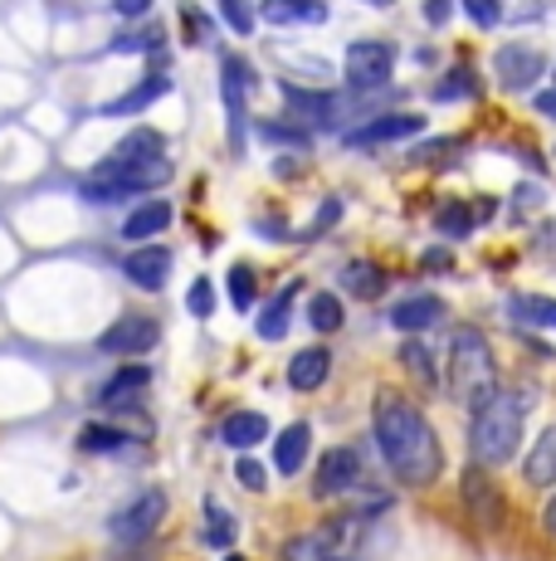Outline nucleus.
Segmentation results:
<instances>
[{"label": "nucleus", "instance_id": "nucleus-33", "mask_svg": "<svg viewBox=\"0 0 556 561\" xmlns=\"http://www.w3.org/2000/svg\"><path fill=\"white\" fill-rule=\"evenodd\" d=\"M220 15L234 35H254V5L250 0H220Z\"/></svg>", "mask_w": 556, "mask_h": 561}, {"label": "nucleus", "instance_id": "nucleus-31", "mask_svg": "<svg viewBox=\"0 0 556 561\" xmlns=\"http://www.w3.org/2000/svg\"><path fill=\"white\" fill-rule=\"evenodd\" d=\"M435 230H440V234H454V240H464V234L474 230V215H468V205H444V210L435 215Z\"/></svg>", "mask_w": 556, "mask_h": 561}, {"label": "nucleus", "instance_id": "nucleus-6", "mask_svg": "<svg viewBox=\"0 0 556 561\" xmlns=\"http://www.w3.org/2000/svg\"><path fill=\"white\" fill-rule=\"evenodd\" d=\"M162 517H166V493L147 489V493H137L123 513H113L108 527H113L117 542H142V537H152L157 527H162Z\"/></svg>", "mask_w": 556, "mask_h": 561}, {"label": "nucleus", "instance_id": "nucleus-49", "mask_svg": "<svg viewBox=\"0 0 556 561\" xmlns=\"http://www.w3.org/2000/svg\"><path fill=\"white\" fill-rule=\"evenodd\" d=\"M327 561H333V557H327Z\"/></svg>", "mask_w": 556, "mask_h": 561}, {"label": "nucleus", "instance_id": "nucleus-27", "mask_svg": "<svg viewBox=\"0 0 556 561\" xmlns=\"http://www.w3.org/2000/svg\"><path fill=\"white\" fill-rule=\"evenodd\" d=\"M401 366H405V371H415V381H420V386H440V371H435L425 342H401Z\"/></svg>", "mask_w": 556, "mask_h": 561}, {"label": "nucleus", "instance_id": "nucleus-44", "mask_svg": "<svg viewBox=\"0 0 556 561\" xmlns=\"http://www.w3.org/2000/svg\"><path fill=\"white\" fill-rule=\"evenodd\" d=\"M532 107H537L542 117H552V123H556V89H542L537 99H532Z\"/></svg>", "mask_w": 556, "mask_h": 561}, {"label": "nucleus", "instance_id": "nucleus-16", "mask_svg": "<svg viewBox=\"0 0 556 561\" xmlns=\"http://www.w3.org/2000/svg\"><path fill=\"white\" fill-rule=\"evenodd\" d=\"M327 371H333L327 347H303V352H293V362H288V386H293V391H317V386L327 381Z\"/></svg>", "mask_w": 556, "mask_h": 561}, {"label": "nucleus", "instance_id": "nucleus-1", "mask_svg": "<svg viewBox=\"0 0 556 561\" xmlns=\"http://www.w3.org/2000/svg\"><path fill=\"white\" fill-rule=\"evenodd\" d=\"M377 445L386 455L391 473L410 489H430L444 469V449L435 439L425 410L401 401V396H377Z\"/></svg>", "mask_w": 556, "mask_h": 561}, {"label": "nucleus", "instance_id": "nucleus-47", "mask_svg": "<svg viewBox=\"0 0 556 561\" xmlns=\"http://www.w3.org/2000/svg\"><path fill=\"white\" fill-rule=\"evenodd\" d=\"M367 5H381V10H386V5H395V0H367Z\"/></svg>", "mask_w": 556, "mask_h": 561}, {"label": "nucleus", "instance_id": "nucleus-46", "mask_svg": "<svg viewBox=\"0 0 556 561\" xmlns=\"http://www.w3.org/2000/svg\"><path fill=\"white\" fill-rule=\"evenodd\" d=\"M542 523H547V533H552V537H556V499H552V503H547V513H542Z\"/></svg>", "mask_w": 556, "mask_h": 561}, {"label": "nucleus", "instance_id": "nucleus-4", "mask_svg": "<svg viewBox=\"0 0 556 561\" xmlns=\"http://www.w3.org/2000/svg\"><path fill=\"white\" fill-rule=\"evenodd\" d=\"M347 83L357 93H371V89H386L391 83V69H395V45L391 39H357L347 49Z\"/></svg>", "mask_w": 556, "mask_h": 561}, {"label": "nucleus", "instance_id": "nucleus-18", "mask_svg": "<svg viewBox=\"0 0 556 561\" xmlns=\"http://www.w3.org/2000/svg\"><path fill=\"white\" fill-rule=\"evenodd\" d=\"M220 439L230 449H254L269 439V420H264L259 410H234V415L220 425Z\"/></svg>", "mask_w": 556, "mask_h": 561}, {"label": "nucleus", "instance_id": "nucleus-2", "mask_svg": "<svg viewBox=\"0 0 556 561\" xmlns=\"http://www.w3.org/2000/svg\"><path fill=\"white\" fill-rule=\"evenodd\" d=\"M522 410H528V396L522 391H494L474 405V420H468V455H474V463L498 469V463L518 459Z\"/></svg>", "mask_w": 556, "mask_h": 561}, {"label": "nucleus", "instance_id": "nucleus-38", "mask_svg": "<svg viewBox=\"0 0 556 561\" xmlns=\"http://www.w3.org/2000/svg\"><path fill=\"white\" fill-rule=\"evenodd\" d=\"M157 45H162V30H157V25L137 30V35H117V39H113L117 54H127V49H157Z\"/></svg>", "mask_w": 556, "mask_h": 561}, {"label": "nucleus", "instance_id": "nucleus-26", "mask_svg": "<svg viewBox=\"0 0 556 561\" xmlns=\"http://www.w3.org/2000/svg\"><path fill=\"white\" fill-rule=\"evenodd\" d=\"M512 318L518 322H532V328H556V298H512Z\"/></svg>", "mask_w": 556, "mask_h": 561}, {"label": "nucleus", "instance_id": "nucleus-8", "mask_svg": "<svg viewBox=\"0 0 556 561\" xmlns=\"http://www.w3.org/2000/svg\"><path fill=\"white\" fill-rule=\"evenodd\" d=\"M420 127H425L420 113H386V117H371V123H361L357 133H347V147H357V152H371V147H386V142H410Z\"/></svg>", "mask_w": 556, "mask_h": 561}, {"label": "nucleus", "instance_id": "nucleus-9", "mask_svg": "<svg viewBox=\"0 0 556 561\" xmlns=\"http://www.w3.org/2000/svg\"><path fill=\"white\" fill-rule=\"evenodd\" d=\"M494 69H498V83L508 93H528L532 83L547 73V59H542L537 49H528V45H502L494 54Z\"/></svg>", "mask_w": 556, "mask_h": 561}, {"label": "nucleus", "instance_id": "nucleus-28", "mask_svg": "<svg viewBox=\"0 0 556 561\" xmlns=\"http://www.w3.org/2000/svg\"><path fill=\"white\" fill-rule=\"evenodd\" d=\"M308 322H313V332L333 337V332L341 328V304L333 294H313V304H308Z\"/></svg>", "mask_w": 556, "mask_h": 561}, {"label": "nucleus", "instance_id": "nucleus-14", "mask_svg": "<svg viewBox=\"0 0 556 561\" xmlns=\"http://www.w3.org/2000/svg\"><path fill=\"white\" fill-rule=\"evenodd\" d=\"M283 103H288V117H303L308 127H327L337 117L333 93H313V89H298V83H283Z\"/></svg>", "mask_w": 556, "mask_h": 561}, {"label": "nucleus", "instance_id": "nucleus-22", "mask_svg": "<svg viewBox=\"0 0 556 561\" xmlns=\"http://www.w3.org/2000/svg\"><path fill=\"white\" fill-rule=\"evenodd\" d=\"M478 89H484V83H478V73L464 69V64H454V69H449L444 79L430 89V99L435 103H464V99H478Z\"/></svg>", "mask_w": 556, "mask_h": 561}, {"label": "nucleus", "instance_id": "nucleus-15", "mask_svg": "<svg viewBox=\"0 0 556 561\" xmlns=\"http://www.w3.org/2000/svg\"><path fill=\"white\" fill-rule=\"evenodd\" d=\"M522 479H528L532 489H552L556 483V425L542 430L537 445L528 449V459H522Z\"/></svg>", "mask_w": 556, "mask_h": 561}, {"label": "nucleus", "instance_id": "nucleus-40", "mask_svg": "<svg viewBox=\"0 0 556 561\" xmlns=\"http://www.w3.org/2000/svg\"><path fill=\"white\" fill-rule=\"evenodd\" d=\"M454 147H459V142H449V137H440V142H430L425 152H410V161H444V157H454Z\"/></svg>", "mask_w": 556, "mask_h": 561}, {"label": "nucleus", "instance_id": "nucleus-48", "mask_svg": "<svg viewBox=\"0 0 556 561\" xmlns=\"http://www.w3.org/2000/svg\"><path fill=\"white\" fill-rule=\"evenodd\" d=\"M224 561H240V557H224Z\"/></svg>", "mask_w": 556, "mask_h": 561}, {"label": "nucleus", "instance_id": "nucleus-32", "mask_svg": "<svg viewBox=\"0 0 556 561\" xmlns=\"http://www.w3.org/2000/svg\"><path fill=\"white\" fill-rule=\"evenodd\" d=\"M206 542L210 547H230L234 542V517L224 508H216V503L206 508Z\"/></svg>", "mask_w": 556, "mask_h": 561}, {"label": "nucleus", "instance_id": "nucleus-39", "mask_svg": "<svg viewBox=\"0 0 556 561\" xmlns=\"http://www.w3.org/2000/svg\"><path fill=\"white\" fill-rule=\"evenodd\" d=\"M181 15H186V25H190V39H196V45H206V39H210V15H200L196 5H186Z\"/></svg>", "mask_w": 556, "mask_h": 561}, {"label": "nucleus", "instance_id": "nucleus-23", "mask_svg": "<svg viewBox=\"0 0 556 561\" xmlns=\"http://www.w3.org/2000/svg\"><path fill=\"white\" fill-rule=\"evenodd\" d=\"M341 284H347V294L367 298V304L386 294V274H381L377 264H367V259H351V264L341 268Z\"/></svg>", "mask_w": 556, "mask_h": 561}, {"label": "nucleus", "instance_id": "nucleus-43", "mask_svg": "<svg viewBox=\"0 0 556 561\" xmlns=\"http://www.w3.org/2000/svg\"><path fill=\"white\" fill-rule=\"evenodd\" d=\"M337 215H341V201H327V205H323V210H317V225H313V230H308V234H323V230H327V225H333V220H337Z\"/></svg>", "mask_w": 556, "mask_h": 561}, {"label": "nucleus", "instance_id": "nucleus-13", "mask_svg": "<svg viewBox=\"0 0 556 561\" xmlns=\"http://www.w3.org/2000/svg\"><path fill=\"white\" fill-rule=\"evenodd\" d=\"M308 455H313V430H308V420H293V425L274 439V469L293 479V473H303Z\"/></svg>", "mask_w": 556, "mask_h": 561}, {"label": "nucleus", "instance_id": "nucleus-45", "mask_svg": "<svg viewBox=\"0 0 556 561\" xmlns=\"http://www.w3.org/2000/svg\"><path fill=\"white\" fill-rule=\"evenodd\" d=\"M425 268H449V264H444V250H430V254H425Z\"/></svg>", "mask_w": 556, "mask_h": 561}, {"label": "nucleus", "instance_id": "nucleus-3", "mask_svg": "<svg viewBox=\"0 0 556 561\" xmlns=\"http://www.w3.org/2000/svg\"><path fill=\"white\" fill-rule=\"evenodd\" d=\"M494 357H488V342L478 337V328H454L449 337V396L459 405L474 410L484 396H494Z\"/></svg>", "mask_w": 556, "mask_h": 561}, {"label": "nucleus", "instance_id": "nucleus-12", "mask_svg": "<svg viewBox=\"0 0 556 561\" xmlns=\"http://www.w3.org/2000/svg\"><path fill=\"white\" fill-rule=\"evenodd\" d=\"M357 455L351 449H327L323 463H317V479H313V499H333V493L351 489L357 483Z\"/></svg>", "mask_w": 556, "mask_h": 561}, {"label": "nucleus", "instance_id": "nucleus-42", "mask_svg": "<svg viewBox=\"0 0 556 561\" xmlns=\"http://www.w3.org/2000/svg\"><path fill=\"white\" fill-rule=\"evenodd\" d=\"M113 10H117V15H127V20H137V15H147V10H152V0H113Z\"/></svg>", "mask_w": 556, "mask_h": 561}, {"label": "nucleus", "instance_id": "nucleus-41", "mask_svg": "<svg viewBox=\"0 0 556 561\" xmlns=\"http://www.w3.org/2000/svg\"><path fill=\"white\" fill-rule=\"evenodd\" d=\"M449 15H454V0H425V20L430 25H449Z\"/></svg>", "mask_w": 556, "mask_h": 561}, {"label": "nucleus", "instance_id": "nucleus-17", "mask_svg": "<svg viewBox=\"0 0 556 561\" xmlns=\"http://www.w3.org/2000/svg\"><path fill=\"white\" fill-rule=\"evenodd\" d=\"M259 15L269 20V25H323L327 5L323 0H264Z\"/></svg>", "mask_w": 556, "mask_h": 561}, {"label": "nucleus", "instance_id": "nucleus-37", "mask_svg": "<svg viewBox=\"0 0 556 561\" xmlns=\"http://www.w3.org/2000/svg\"><path fill=\"white\" fill-rule=\"evenodd\" d=\"M464 10H468V20H474L478 30H494L498 20H502V5H498V0H464Z\"/></svg>", "mask_w": 556, "mask_h": 561}, {"label": "nucleus", "instance_id": "nucleus-21", "mask_svg": "<svg viewBox=\"0 0 556 561\" xmlns=\"http://www.w3.org/2000/svg\"><path fill=\"white\" fill-rule=\"evenodd\" d=\"M171 225V205L166 201H147V205H137L132 215L123 220V240H152V234H162Z\"/></svg>", "mask_w": 556, "mask_h": 561}, {"label": "nucleus", "instance_id": "nucleus-24", "mask_svg": "<svg viewBox=\"0 0 556 561\" xmlns=\"http://www.w3.org/2000/svg\"><path fill=\"white\" fill-rule=\"evenodd\" d=\"M293 298H298V284H288L283 294H278L274 304L259 312V322H254V328H259V337H264V342H283V332H288V312H293Z\"/></svg>", "mask_w": 556, "mask_h": 561}, {"label": "nucleus", "instance_id": "nucleus-7", "mask_svg": "<svg viewBox=\"0 0 556 561\" xmlns=\"http://www.w3.org/2000/svg\"><path fill=\"white\" fill-rule=\"evenodd\" d=\"M250 89L254 73L244 59H224L220 69V93H224V117H230V142L244 147V113H250Z\"/></svg>", "mask_w": 556, "mask_h": 561}, {"label": "nucleus", "instance_id": "nucleus-11", "mask_svg": "<svg viewBox=\"0 0 556 561\" xmlns=\"http://www.w3.org/2000/svg\"><path fill=\"white\" fill-rule=\"evenodd\" d=\"M123 274L132 278L142 294H157V288L166 284V274H171V254L162 250V244H147V250H132L123 259Z\"/></svg>", "mask_w": 556, "mask_h": 561}, {"label": "nucleus", "instance_id": "nucleus-10", "mask_svg": "<svg viewBox=\"0 0 556 561\" xmlns=\"http://www.w3.org/2000/svg\"><path fill=\"white\" fill-rule=\"evenodd\" d=\"M157 342H162V328H157V318H137V312H127V318H117L108 332L99 337L103 352H152Z\"/></svg>", "mask_w": 556, "mask_h": 561}, {"label": "nucleus", "instance_id": "nucleus-25", "mask_svg": "<svg viewBox=\"0 0 556 561\" xmlns=\"http://www.w3.org/2000/svg\"><path fill=\"white\" fill-rule=\"evenodd\" d=\"M147 381H152V371H147V366H123V371H117L113 381L99 391V401H103V405H117V401H127V396L142 391Z\"/></svg>", "mask_w": 556, "mask_h": 561}, {"label": "nucleus", "instance_id": "nucleus-30", "mask_svg": "<svg viewBox=\"0 0 556 561\" xmlns=\"http://www.w3.org/2000/svg\"><path fill=\"white\" fill-rule=\"evenodd\" d=\"M79 445L83 449H99V455H117V449H132V435H123V430H108V425H93V430H83Z\"/></svg>", "mask_w": 556, "mask_h": 561}, {"label": "nucleus", "instance_id": "nucleus-36", "mask_svg": "<svg viewBox=\"0 0 556 561\" xmlns=\"http://www.w3.org/2000/svg\"><path fill=\"white\" fill-rule=\"evenodd\" d=\"M186 308L196 312V318H210V308H216V288H210V278H196V284H190Z\"/></svg>", "mask_w": 556, "mask_h": 561}, {"label": "nucleus", "instance_id": "nucleus-34", "mask_svg": "<svg viewBox=\"0 0 556 561\" xmlns=\"http://www.w3.org/2000/svg\"><path fill=\"white\" fill-rule=\"evenodd\" d=\"M283 561H327V547L317 537H293L283 542Z\"/></svg>", "mask_w": 556, "mask_h": 561}, {"label": "nucleus", "instance_id": "nucleus-35", "mask_svg": "<svg viewBox=\"0 0 556 561\" xmlns=\"http://www.w3.org/2000/svg\"><path fill=\"white\" fill-rule=\"evenodd\" d=\"M234 479H240L250 493H264V489H269V473H264L259 459H234Z\"/></svg>", "mask_w": 556, "mask_h": 561}, {"label": "nucleus", "instance_id": "nucleus-5", "mask_svg": "<svg viewBox=\"0 0 556 561\" xmlns=\"http://www.w3.org/2000/svg\"><path fill=\"white\" fill-rule=\"evenodd\" d=\"M459 493H464V513L474 517L478 533H498V527H502V489L488 479L484 463H474V469L464 473Z\"/></svg>", "mask_w": 556, "mask_h": 561}, {"label": "nucleus", "instance_id": "nucleus-20", "mask_svg": "<svg viewBox=\"0 0 556 561\" xmlns=\"http://www.w3.org/2000/svg\"><path fill=\"white\" fill-rule=\"evenodd\" d=\"M166 93H171V79H166V73H152V79H147V83H137V89H132V93H123V99L103 103V107H99V113H103V117H127V113H142V107H147V103L166 99Z\"/></svg>", "mask_w": 556, "mask_h": 561}, {"label": "nucleus", "instance_id": "nucleus-29", "mask_svg": "<svg viewBox=\"0 0 556 561\" xmlns=\"http://www.w3.org/2000/svg\"><path fill=\"white\" fill-rule=\"evenodd\" d=\"M254 294H259V278H254V268L250 264H234L230 268V304L240 308V312H250L254 308Z\"/></svg>", "mask_w": 556, "mask_h": 561}, {"label": "nucleus", "instance_id": "nucleus-19", "mask_svg": "<svg viewBox=\"0 0 556 561\" xmlns=\"http://www.w3.org/2000/svg\"><path fill=\"white\" fill-rule=\"evenodd\" d=\"M444 318V304L435 294H420V298H405V304H395L391 308V322L401 332H425V328H435V322Z\"/></svg>", "mask_w": 556, "mask_h": 561}]
</instances>
